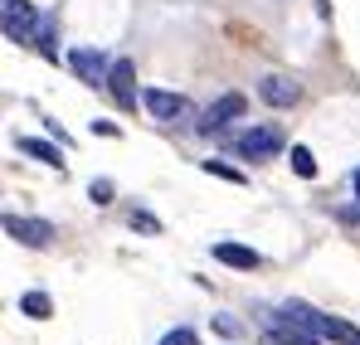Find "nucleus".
Returning <instances> with one entry per match:
<instances>
[{"mask_svg": "<svg viewBox=\"0 0 360 345\" xmlns=\"http://www.w3.org/2000/svg\"><path fill=\"white\" fill-rule=\"evenodd\" d=\"M283 311H288L297 326H307L311 336H321V341H331V345H360V326L341 321V316H326V311H316V306H307V301H288Z\"/></svg>", "mask_w": 360, "mask_h": 345, "instance_id": "f257e3e1", "label": "nucleus"}, {"mask_svg": "<svg viewBox=\"0 0 360 345\" xmlns=\"http://www.w3.org/2000/svg\"><path fill=\"white\" fill-rule=\"evenodd\" d=\"M39 20L44 15H34L30 0H5V10H0V25H5V39L10 44H30L34 30H39Z\"/></svg>", "mask_w": 360, "mask_h": 345, "instance_id": "f03ea898", "label": "nucleus"}, {"mask_svg": "<svg viewBox=\"0 0 360 345\" xmlns=\"http://www.w3.org/2000/svg\"><path fill=\"white\" fill-rule=\"evenodd\" d=\"M234 156L243 161H268V156H283V131L278 126H253L234 141Z\"/></svg>", "mask_w": 360, "mask_h": 345, "instance_id": "7ed1b4c3", "label": "nucleus"}, {"mask_svg": "<svg viewBox=\"0 0 360 345\" xmlns=\"http://www.w3.org/2000/svg\"><path fill=\"white\" fill-rule=\"evenodd\" d=\"M141 108L156 117V122L171 126V122H185V117H190V98H185V93H171V88H146V93H141Z\"/></svg>", "mask_w": 360, "mask_h": 345, "instance_id": "20e7f679", "label": "nucleus"}, {"mask_svg": "<svg viewBox=\"0 0 360 345\" xmlns=\"http://www.w3.org/2000/svg\"><path fill=\"white\" fill-rule=\"evenodd\" d=\"M243 112H248V98H243V93H224V98H214V103L205 108V117H200V131H210V136H214V131L234 126Z\"/></svg>", "mask_w": 360, "mask_h": 345, "instance_id": "39448f33", "label": "nucleus"}, {"mask_svg": "<svg viewBox=\"0 0 360 345\" xmlns=\"http://www.w3.org/2000/svg\"><path fill=\"white\" fill-rule=\"evenodd\" d=\"M5 233H10L15 243H25V248H49L54 224H49V219H20V214H5Z\"/></svg>", "mask_w": 360, "mask_h": 345, "instance_id": "423d86ee", "label": "nucleus"}, {"mask_svg": "<svg viewBox=\"0 0 360 345\" xmlns=\"http://www.w3.org/2000/svg\"><path fill=\"white\" fill-rule=\"evenodd\" d=\"M68 68H73L83 83H108V73H112V58L103 54V49H73V54H68Z\"/></svg>", "mask_w": 360, "mask_h": 345, "instance_id": "0eeeda50", "label": "nucleus"}, {"mask_svg": "<svg viewBox=\"0 0 360 345\" xmlns=\"http://www.w3.org/2000/svg\"><path fill=\"white\" fill-rule=\"evenodd\" d=\"M258 98H263L268 108H297L302 88L292 78H283V73H268V78H258Z\"/></svg>", "mask_w": 360, "mask_h": 345, "instance_id": "6e6552de", "label": "nucleus"}, {"mask_svg": "<svg viewBox=\"0 0 360 345\" xmlns=\"http://www.w3.org/2000/svg\"><path fill=\"white\" fill-rule=\"evenodd\" d=\"M108 93L117 98V108H136V63H131V58H117V63H112Z\"/></svg>", "mask_w": 360, "mask_h": 345, "instance_id": "1a4fd4ad", "label": "nucleus"}, {"mask_svg": "<svg viewBox=\"0 0 360 345\" xmlns=\"http://www.w3.org/2000/svg\"><path fill=\"white\" fill-rule=\"evenodd\" d=\"M214 263H224V268H243V273H258V268H263V253L224 238V243H214Z\"/></svg>", "mask_w": 360, "mask_h": 345, "instance_id": "9d476101", "label": "nucleus"}, {"mask_svg": "<svg viewBox=\"0 0 360 345\" xmlns=\"http://www.w3.org/2000/svg\"><path fill=\"white\" fill-rule=\"evenodd\" d=\"M15 146H20L25 156H34L39 166H54V171H59V166H63L59 146H49V141H39V136H15Z\"/></svg>", "mask_w": 360, "mask_h": 345, "instance_id": "9b49d317", "label": "nucleus"}, {"mask_svg": "<svg viewBox=\"0 0 360 345\" xmlns=\"http://www.w3.org/2000/svg\"><path fill=\"white\" fill-rule=\"evenodd\" d=\"M34 49H39L44 58H59V20H54V15L39 20V30H34Z\"/></svg>", "mask_w": 360, "mask_h": 345, "instance_id": "f8f14e48", "label": "nucleus"}, {"mask_svg": "<svg viewBox=\"0 0 360 345\" xmlns=\"http://www.w3.org/2000/svg\"><path fill=\"white\" fill-rule=\"evenodd\" d=\"M20 311H25L30 321H44V316L54 311V301H49L44 292H25V297H20Z\"/></svg>", "mask_w": 360, "mask_h": 345, "instance_id": "ddd939ff", "label": "nucleus"}, {"mask_svg": "<svg viewBox=\"0 0 360 345\" xmlns=\"http://www.w3.org/2000/svg\"><path fill=\"white\" fill-rule=\"evenodd\" d=\"M288 161H292V171H297L302 180H311V175H316V161H311V151H307V146H292V151H288Z\"/></svg>", "mask_w": 360, "mask_h": 345, "instance_id": "4468645a", "label": "nucleus"}, {"mask_svg": "<svg viewBox=\"0 0 360 345\" xmlns=\"http://www.w3.org/2000/svg\"><path fill=\"white\" fill-rule=\"evenodd\" d=\"M131 229H141V233H161V219H156V214H146V209H131Z\"/></svg>", "mask_w": 360, "mask_h": 345, "instance_id": "2eb2a0df", "label": "nucleus"}, {"mask_svg": "<svg viewBox=\"0 0 360 345\" xmlns=\"http://www.w3.org/2000/svg\"><path fill=\"white\" fill-rule=\"evenodd\" d=\"M88 200L93 204H112V180H93L88 185Z\"/></svg>", "mask_w": 360, "mask_h": 345, "instance_id": "dca6fc26", "label": "nucleus"}, {"mask_svg": "<svg viewBox=\"0 0 360 345\" xmlns=\"http://www.w3.org/2000/svg\"><path fill=\"white\" fill-rule=\"evenodd\" d=\"M200 166H205L210 175H219V180H234V185H243V175L234 171V166H224V161H200Z\"/></svg>", "mask_w": 360, "mask_h": 345, "instance_id": "f3484780", "label": "nucleus"}, {"mask_svg": "<svg viewBox=\"0 0 360 345\" xmlns=\"http://www.w3.org/2000/svg\"><path fill=\"white\" fill-rule=\"evenodd\" d=\"M161 345H195V331H185V326H180V331H166Z\"/></svg>", "mask_w": 360, "mask_h": 345, "instance_id": "a211bd4d", "label": "nucleus"}, {"mask_svg": "<svg viewBox=\"0 0 360 345\" xmlns=\"http://www.w3.org/2000/svg\"><path fill=\"white\" fill-rule=\"evenodd\" d=\"M356 200H360V171H356Z\"/></svg>", "mask_w": 360, "mask_h": 345, "instance_id": "6ab92c4d", "label": "nucleus"}]
</instances>
